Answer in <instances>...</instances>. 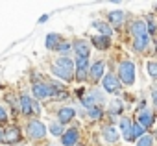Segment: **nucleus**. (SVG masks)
I'll return each mask as SVG.
<instances>
[{
  "label": "nucleus",
  "instance_id": "1",
  "mask_svg": "<svg viewBox=\"0 0 157 146\" xmlns=\"http://www.w3.org/2000/svg\"><path fill=\"white\" fill-rule=\"evenodd\" d=\"M72 70H74V61L68 59L67 56H65V57H59V59L52 65V72H54L57 78L65 80V82H70V80H72Z\"/></svg>",
  "mask_w": 157,
  "mask_h": 146
},
{
  "label": "nucleus",
  "instance_id": "2",
  "mask_svg": "<svg viewBox=\"0 0 157 146\" xmlns=\"http://www.w3.org/2000/svg\"><path fill=\"white\" fill-rule=\"evenodd\" d=\"M118 76H120L118 82L126 85H133L135 83V65L131 61H122L118 67Z\"/></svg>",
  "mask_w": 157,
  "mask_h": 146
},
{
  "label": "nucleus",
  "instance_id": "3",
  "mask_svg": "<svg viewBox=\"0 0 157 146\" xmlns=\"http://www.w3.org/2000/svg\"><path fill=\"white\" fill-rule=\"evenodd\" d=\"M102 100H104V94H102L100 91H96V89H91V91H89V94L82 98V106H85V107L89 109V107L98 106Z\"/></svg>",
  "mask_w": 157,
  "mask_h": 146
},
{
  "label": "nucleus",
  "instance_id": "4",
  "mask_svg": "<svg viewBox=\"0 0 157 146\" xmlns=\"http://www.w3.org/2000/svg\"><path fill=\"white\" fill-rule=\"evenodd\" d=\"M102 85H104V91H107V93H118L120 91V82H118V78L113 74V72L104 76Z\"/></svg>",
  "mask_w": 157,
  "mask_h": 146
},
{
  "label": "nucleus",
  "instance_id": "5",
  "mask_svg": "<svg viewBox=\"0 0 157 146\" xmlns=\"http://www.w3.org/2000/svg\"><path fill=\"white\" fill-rule=\"evenodd\" d=\"M33 98L37 100H46L52 96V85L48 83H33Z\"/></svg>",
  "mask_w": 157,
  "mask_h": 146
},
{
  "label": "nucleus",
  "instance_id": "6",
  "mask_svg": "<svg viewBox=\"0 0 157 146\" xmlns=\"http://www.w3.org/2000/svg\"><path fill=\"white\" fill-rule=\"evenodd\" d=\"M28 135H30L32 139H43V137L46 135L44 124L39 122V120H32V122L28 124Z\"/></svg>",
  "mask_w": 157,
  "mask_h": 146
},
{
  "label": "nucleus",
  "instance_id": "7",
  "mask_svg": "<svg viewBox=\"0 0 157 146\" xmlns=\"http://www.w3.org/2000/svg\"><path fill=\"white\" fill-rule=\"evenodd\" d=\"M2 135H4V140H6L8 144H17V142H21V139H22V133H21V129H19L17 126H10Z\"/></svg>",
  "mask_w": 157,
  "mask_h": 146
},
{
  "label": "nucleus",
  "instance_id": "8",
  "mask_svg": "<svg viewBox=\"0 0 157 146\" xmlns=\"http://www.w3.org/2000/svg\"><path fill=\"white\" fill-rule=\"evenodd\" d=\"M72 48H74V52L78 54V57H82V59H87L89 54H91V46H89V43H85L83 39H76L74 44H72Z\"/></svg>",
  "mask_w": 157,
  "mask_h": 146
},
{
  "label": "nucleus",
  "instance_id": "9",
  "mask_svg": "<svg viewBox=\"0 0 157 146\" xmlns=\"http://www.w3.org/2000/svg\"><path fill=\"white\" fill-rule=\"evenodd\" d=\"M74 67H76V80L78 82H83L85 76H87V70H89V59L78 57V61L74 63Z\"/></svg>",
  "mask_w": 157,
  "mask_h": 146
},
{
  "label": "nucleus",
  "instance_id": "10",
  "mask_svg": "<svg viewBox=\"0 0 157 146\" xmlns=\"http://www.w3.org/2000/svg\"><path fill=\"white\" fill-rule=\"evenodd\" d=\"M78 139H80V133H78V129H74V128H70L68 131H63V135H61L63 146H74L78 142Z\"/></svg>",
  "mask_w": 157,
  "mask_h": 146
},
{
  "label": "nucleus",
  "instance_id": "11",
  "mask_svg": "<svg viewBox=\"0 0 157 146\" xmlns=\"http://www.w3.org/2000/svg\"><path fill=\"white\" fill-rule=\"evenodd\" d=\"M137 124L142 126L144 129L150 128V126L153 124V113H151L150 109H140V113H139V122H137Z\"/></svg>",
  "mask_w": 157,
  "mask_h": 146
},
{
  "label": "nucleus",
  "instance_id": "12",
  "mask_svg": "<svg viewBox=\"0 0 157 146\" xmlns=\"http://www.w3.org/2000/svg\"><path fill=\"white\" fill-rule=\"evenodd\" d=\"M104 68H105L104 61H96V63L89 68V74H91V80H93V82H98L100 78H104Z\"/></svg>",
  "mask_w": 157,
  "mask_h": 146
},
{
  "label": "nucleus",
  "instance_id": "13",
  "mask_svg": "<svg viewBox=\"0 0 157 146\" xmlns=\"http://www.w3.org/2000/svg\"><path fill=\"white\" fill-rule=\"evenodd\" d=\"M107 19H109V24H113V26H120V24L124 22V19H126V13H124L122 10H113V11H109Z\"/></svg>",
  "mask_w": 157,
  "mask_h": 146
},
{
  "label": "nucleus",
  "instance_id": "14",
  "mask_svg": "<svg viewBox=\"0 0 157 146\" xmlns=\"http://www.w3.org/2000/svg\"><path fill=\"white\" fill-rule=\"evenodd\" d=\"M74 107H61L59 113H57V118H59V124H68L72 118H74Z\"/></svg>",
  "mask_w": 157,
  "mask_h": 146
},
{
  "label": "nucleus",
  "instance_id": "15",
  "mask_svg": "<svg viewBox=\"0 0 157 146\" xmlns=\"http://www.w3.org/2000/svg\"><path fill=\"white\" fill-rule=\"evenodd\" d=\"M131 120L129 118H120V129H122V137L126 140H133V131H131Z\"/></svg>",
  "mask_w": 157,
  "mask_h": 146
},
{
  "label": "nucleus",
  "instance_id": "16",
  "mask_svg": "<svg viewBox=\"0 0 157 146\" xmlns=\"http://www.w3.org/2000/svg\"><path fill=\"white\" fill-rule=\"evenodd\" d=\"M118 131H117V128H113V126H105L104 128V139L107 140V142H111V144H115L117 140H118Z\"/></svg>",
  "mask_w": 157,
  "mask_h": 146
},
{
  "label": "nucleus",
  "instance_id": "17",
  "mask_svg": "<svg viewBox=\"0 0 157 146\" xmlns=\"http://www.w3.org/2000/svg\"><path fill=\"white\" fill-rule=\"evenodd\" d=\"M93 44H94L96 48H100V50H105V48H109V46H111V37L96 35V37H93Z\"/></svg>",
  "mask_w": 157,
  "mask_h": 146
},
{
  "label": "nucleus",
  "instance_id": "18",
  "mask_svg": "<svg viewBox=\"0 0 157 146\" xmlns=\"http://www.w3.org/2000/svg\"><path fill=\"white\" fill-rule=\"evenodd\" d=\"M131 33H133L135 37L146 35V22H144V21H135V22L131 24Z\"/></svg>",
  "mask_w": 157,
  "mask_h": 146
},
{
  "label": "nucleus",
  "instance_id": "19",
  "mask_svg": "<svg viewBox=\"0 0 157 146\" xmlns=\"http://www.w3.org/2000/svg\"><path fill=\"white\" fill-rule=\"evenodd\" d=\"M61 41H63V39H61V35H59V33H48V35H46V43H44V44H46V48H48V50H56V48H57V44H59Z\"/></svg>",
  "mask_w": 157,
  "mask_h": 146
},
{
  "label": "nucleus",
  "instance_id": "20",
  "mask_svg": "<svg viewBox=\"0 0 157 146\" xmlns=\"http://www.w3.org/2000/svg\"><path fill=\"white\" fill-rule=\"evenodd\" d=\"M148 43H150L148 33H146V35H142V37H135V41H133V48H135L137 52H142V50H146Z\"/></svg>",
  "mask_w": 157,
  "mask_h": 146
},
{
  "label": "nucleus",
  "instance_id": "21",
  "mask_svg": "<svg viewBox=\"0 0 157 146\" xmlns=\"http://www.w3.org/2000/svg\"><path fill=\"white\" fill-rule=\"evenodd\" d=\"M21 113L22 115H32V98L22 94L21 96Z\"/></svg>",
  "mask_w": 157,
  "mask_h": 146
},
{
  "label": "nucleus",
  "instance_id": "22",
  "mask_svg": "<svg viewBox=\"0 0 157 146\" xmlns=\"http://www.w3.org/2000/svg\"><path fill=\"white\" fill-rule=\"evenodd\" d=\"M93 26L102 33V35H105V37H111V33H113V28L109 26V24H105V22H100V21H96V22H93Z\"/></svg>",
  "mask_w": 157,
  "mask_h": 146
},
{
  "label": "nucleus",
  "instance_id": "23",
  "mask_svg": "<svg viewBox=\"0 0 157 146\" xmlns=\"http://www.w3.org/2000/svg\"><path fill=\"white\" fill-rule=\"evenodd\" d=\"M70 48H72V44H70L68 41H65V39H63V41L57 44L56 52H57V54H63V57H65V54H68V52H70Z\"/></svg>",
  "mask_w": 157,
  "mask_h": 146
},
{
  "label": "nucleus",
  "instance_id": "24",
  "mask_svg": "<svg viewBox=\"0 0 157 146\" xmlns=\"http://www.w3.org/2000/svg\"><path fill=\"white\" fill-rule=\"evenodd\" d=\"M137 146H153V137L144 133L142 137H139V140H137Z\"/></svg>",
  "mask_w": 157,
  "mask_h": 146
},
{
  "label": "nucleus",
  "instance_id": "25",
  "mask_svg": "<svg viewBox=\"0 0 157 146\" xmlns=\"http://www.w3.org/2000/svg\"><path fill=\"white\" fill-rule=\"evenodd\" d=\"M87 113H89V117L93 118V120H96V118H102V107H98V106H94V107H89L87 109Z\"/></svg>",
  "mask_w": 157,
  "mask_h": 146
},
{
  "label": "nucleus",
  "instance_id": "26",
  "mask_svg": "<svg viewBox=\"0 0 157 146\" xmlns=\"http://www.w3.org/2000/svg\"><path fill=\"white\" fill-rule=\"evenodd\" d=\"M109 111H111V115H118V113H122V102H120V100H113L111 106H109Z\"/></svg>",
  "mask_w": 157,
  "mask_h": 146
},
{
  "label": "nucleus",
  "instance_id": "27",
  "mask_svg": "<svg viewBox=\"0 0 157 146\" xmlns=\"http://www.w3.org/2000/svg\"><path fill=\"white\" fill-rule=\"evenodd\" d=\"M131 131H133V139H139V137H142V135L146 133V129H144L142 126H139L137 122L131 124Z\"/></svg>",
  "mask_w": 157,
  "mask_h": 146
},
{
  "label": "nucleus",
  "instance_id": "28",
  "mask_svg": "<svg viewBox=\"0 0 157 146\" xmlns=\"http://www.w3.org/2000/svg\"><path fill=\"white\" fill-rule=\"evenodd\" d=\"M50 133H52V135H63L61 124H59V122H52V124H50Z\"/></svg>",
  "mask_w": 157,
  "mask_h": 146
},
{
  "label": "nucleus",
  "instance_id": "29",
  "mask_svg": "<svg viewBox=\"0 0 157 146\" xmlns=\"http://www.w3.org/2000/svg\"><path fill=\"white\" fill-rule=\"evenodd\" d=\"M148 74H150L151 78L157 76V65H155V61H150V63H148Z\"/></svg>",
  "mask_w": 157,
  "mask_h": 146
},
{
  "label": "nucleus",
  "instance_id": "30",
  "mask_svg": "<svg viewBox=\"0 0 157 146\" xmlns=\"http://www.w3.org/2000/svg\"><path fill=\"white\" fill-rule=\"evenodd\" d=\"M146 30L150 32V35H153V32H155V24H153V21H148V22H146Z\"/></svg>",
  "mask_w": 157,
  "mask_h": 146
},
{
  "label": "nucleus",
  "instance_id": "31",
  "mask_svg": "<svg viewBox=\"0 0 157 146\" xmlns=\"http://www.w3.org/2000/svg\"><path fill=\"white\" fill-rule=\"evenodd\" d=\"M8 120V113H6V109L0 106V122H6Z\"/></svg>",
  "mask_w": 157,
  "mask_h": 146
},
{
  "label": "nucleus",
  "instance_id": "32",
  "mask_svg": "<svg viewBox=\"0 0 157 146\" xmlns=\"http://www.w3.org/2000/svg\"><path fill=\"white\" fill-rule=\"evenodd\" d=\"M46 21H48V15H43V17L39 19V22H46Z\"/></svg>",
  "mask_w": 157,
  "mask_h": 146
},
{
  "label": "nucleus",
  "instance_id": "33",
  "mask_svg": "<svg viewBox=\"0 0 157 146\" xmlns=\"http://www.w3.org/2000/svg\"><path fill=\"white\" fill-rule=\"evenodd\" d=\"M4 140V135H2V131H0V142H2Z\"/></svg>",
  "mask_w": 157,
  "mask_h": 146
}]
</instances>
